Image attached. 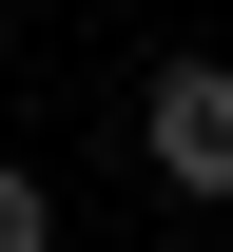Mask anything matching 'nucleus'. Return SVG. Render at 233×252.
<instances>
[{
  "instance_id": "1",
  "label": "nucleus",
  "mask_w": 233,
  "mask_h": 252,
  "mask_svg": "<svg viewBox=\"0 0 233 252\" xmlns=\"http://www.w3.org/2000/svg\"><path fill=\"white\" fill-rule=\"evenodd\" d=\"M136 136H156V175L195 214H233V59H156L136 78Z\"/></svg>"
},
{
  "instance_id": "2",
  "label": "nucleus",
  "mask_w": 233,
  "mask_h": 252,
  "mask_svg": "<svg viewBox=\"0 0 233 252\" xmlns=\"http://www.w3.org/2000/svg\"><path fill=\"white\" fill-rule=\"evenodd\" d=\"M0 252H59V194H39L20 156H0Z\"/></svg>"
}]
</instances>
